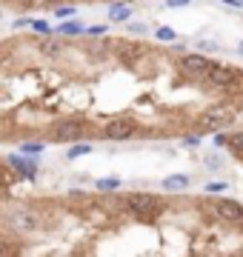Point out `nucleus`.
<instances>
[{"label":"nucleus","mask_w":243,"mask_h":257,"mask_svg":"<svg viewBox=\"0 0 243 257\" xmlns=\"http://www.w3.org/2000/svg\"><path fill=\"white\" fill-rule=\"evenodd\" d=\"M6 163H9L20 177H29V180H32V177L38 175V166L32 163V160H23V157H18V155H9V157H6Z\"/></svg>","instance_id":"8"},{"label":"nucleus","mask_w":243,"mask_h":257,"mask_svg":"<svg viewBox=\"0 0 243 257\" xmlns=\"http://www.w3.org/2000/svg\"><path fill=\"white\" fill-rule=\"evenodd\" d=\"M123 203H126V211H129L132 217L146 220V223H152L160 211L166 209V203L160 200L158 194H149V192H132V194H126Z\"/></svg>","instance_id":"1"},{"label":"nucleus","mask_w":243,"mask_h":257,"mask_svg":"<svg viewBox=\"0 0 243 257\" xmlns=\"http://www.w3.org/2000/svg\"><path fill=\"white\" fill-rule=\"evenodd\" d=\"M89 152H92L89 143H72V149H66V157L75 160V157H83V155H89Z\"/></svg>","instance_id":"12"},{"label":"nucleus","mask_w":243,"mask_h":257,"mask_svg":"<svg viewBox=\"0 0 243 257\" xmlns=\"http://www.w3.org/2000/svg\"><path fill=\"white\" fill-rule=\"evenodd\" d=\"M135 132H138V123L132 117H114L103 126V138L106 140H129V138H135Z\"/></svg>","instance_id":"5"},{"label":"nucleus","mask_w":243,"mask_h":257,"mask_svg":"<svg viewBox=\"0 0 243 257\" xmlns=\"http://www.w3.org/2000/svg\"><path fill=\"white\" fill-rule=\"evenodd\" d=\"M226 146L232 149L234 155H243V132H232V135H226Z\"/></svg>","instance_id":"11"},{"label":"nucleus","mask_w":243,"mask_h":257,"mask_svg":"<svg viewBox=\"0 0 243 257\" xmlns=\"http://www.w3.org/2000/svg\"><path fill=\"white\" fill-rule=\"evenodd\" d=\"M97 189H100V192H117V186H120V180H117V177H106V180H97Z\"/></svg>","instance_id":"15"},{"label":"nucleus","mask_w":243,"mask_h":257,"mask_svg":"<svg viewBox=\"0 0 243 257\" xmlns=\"http://www.w3.org/2000/svg\"><path fill=\"white\" fill-rule=\"evenodd\" d=\"M186 186H189L186 175H172V177L163 180V189H166V192H178V189H186Z\"/></svg>","instance_id":"10"},{"label":"nucleus","mask_w":243,"mask_h":257,"mask_svg":"<svg viewBox=\"0 0 243 257\" xmlns=\"http://www.w3.org/2000/svg\"><path fill=\"white\" fill-rule=\"evenodd\" d=\"M80 135H83V126L75 117L57 120L55 126L49 128V138L55 140V143H75V140H80Z\"/></svg>","instance_id":"4"},{"label":"nucleus","mask_w":243,"mask_h":257,"mask_svg":"<svg viewBox=\"0 0 243 257\" xmlns=\"http://www.w3.org/2000/svg\"><path fill=\"white\" fill-rule=\"evenodd\" d=\"M72 12H75V9H72V6H60V9L55 12V15H57V18H69Z\"/></svg>","instance_id":"23"},{"label":"nucleus","mask_w":243,"mask_h":257,"mask_svg":"<svg viewBox=\"0 0 243 257\" xmlns=\"http://www.w3.org/2000/svg\"><path fill=\"white\" fill-rule=\"evenodd\" d=\"M18 226L20 229H26V231H32V229H38V220H35V214L23 211V214H18Z\"/></svg>","instance_id":"13"},{"label":"nucleus","mask_w":243,"mask_h":257,"mask_svg":"<svg viewBox=\"0 0 243 257\" xmlns=\"http://www.w3.org/2000/svg\"><path fill=\"white\" fill-rule=\"evenodd\" d=\"M186 0H166V6H183Z\"/></svg>","instance_id":"27"},{"label":"nucleus","mask_w":243,"mask_h":257,"mask_svg":"<svg viewBox=\"0 0 243 257\" xmlns=\"http://www.w3.org/2000/svg\"><path fill=\"white\" fill-rule=\"evenodd\" d=\"M217 192H226V183H206V194H217Z\"/></svg>","instance_id":"20"},{"label":"nucleus","mask_w":243,"mask_h":257,"mask_svg":"<svg viewBox=\"0 0 243 257\" xmlns=\"http://www.w3.org/2000/svg\"><path fill=\"white\" fill-rule=\"evenodd\" d=\"M32 29H35V32H43V35H49V32H52L46 20H32Z\"/></svg>","instance_id":"19"},{"label":"nucleus","mask_w":243,"mask_h":257,"mask_svg":"<svg viewBox=\"0 0 243 257\" xmlns=\"http://www.w3.org/2000/svg\"><path fill=\"white\" fill-rule=\"evenodd\" d=\"M103 32H106V26H103V23H97V26H89V35H103Z\"/></svg>","instance_id":"24"},{"label":"nucleus","mask_w":243,"mask_h":257,"mask_svg":"<svg viewBox=\"0 0 243 257\" xmlns=\"http://www.w3.org/2000/svg\"><path fill=\"white\" fill-rule=\"evenodd\" d=\"M237 52H240V57H243V40H240V43H237Z\"/></svg>","instance_id":"28"},{"label":"nucleus","mask_w":243,"mask_h":257,"mask_svg":"<svg viewBox=\"0 0 243 257\" xmlns=\"http://www.w3.org/2000/svg\"><path fill=\"white\" fill-rule=\"evenodd\" d=\"M129 18H132V9L126 3H112L109 6V20L112 23H123V20H129Z\"/></svg>","instance_id":"9"},{"label":"nucleus","mask_w":243,"mask_h":257,"mask_svg":"<svg viewBox=\"0 0 243 257\" xmlns=\"http://www.w3.org/2000/svg\"><path fill=\"white\" fill-rule=\"evenodd\" d=\"M212 209L226 223H243V206L234 200H212Z\"/></svg>","instance_id":"7"},{"label":"nucleus","mask_w":243,"mask_h":257,"mask_svg":"<svg viewBox=\"0 0 243 257\" xmlns=\"http://www.w3.org/2000/svg\"><path fill=\"white\" fill-rule=\"evenodd\" d=\"M234 117H237V109L234 106H215V109L203 111L195 120V126H197V132H217V128L232 126Z\"/></svg>","instance_id":"2"},{"label":"nucleus","mask_w":243,"mask_h":257,"mask_svg":"<svg viewBox=\"0 0 243 257\" xmlns=\"http://www.w3.org/2000/svg\"><path fill=\"white\" fill-rule=\"evenodd\" d=\"M132 35H146V23H129Z\"/></svg>","instance_id":"21"},{"label":"nucleus","mask_w":243,"mask_h":257,"mask_svg":"<svg viewBox=\"0 0 243 257\" xmlns=\"http://www.w3.org/2000/svg\"><path fill=\"white\" fill-rule=\"evenodd\" d=\"M80 32H83L80 23H63V26H60V35H66V37H75V35H80Z\"/></svg>","instance_id":"16"},{"label":"nucleus","mask_w":243,"mask_h":257,"mask_svg":"<svg viewBox=\"0 0 243 257\" xmlns=\"http://www.w3.org/2000/svg\"><path fill=\"white\" fill-rule=\"evenodd\" d=\"M240 226H243V223H240Z\"/></svg>","instance_id":"30"},{"label":"nucleus","mask_w":243,"mask_h":257,"mask_svg":"<svg viewBox=\"0 0 243 257\" xmlns=\"http://www.w3.org/2000/svg\"><path fill=\"white\" fill-rule=\"evenodd\" d=\"M20 152H23V155H40V152H43V143H23Z\"/></svg>","instance_id":"17"},{"label":"nucleus","mask_w":243,"mask_h":257,"mask_svg":"<svg viewBox=\"0 0 243 257\" xmlns=\"http://www.w3.org/2000/svg\"><path fill=\"white\" fill-rule=\"evenodd\" d=\"M209 80H212V86L215 89H223V92H234L237 86H240V77L243 74L237 72V69H229V66H217L212 63V69H209V74H206Z\"/></svg>","instance_id":"3"},{"label":"nucleus","mask_w":243,"mask_h":257,"mask_svg":"<svg viewBox=\"0 0 243 257\" xmlns=\"http://www.w3.org/2000/svg\"><path fill=\"white\" fill-rule=\"evenodd\" d=\"M223 6H232V9H243V0H223Z\"/></svg>","instance_id":"26"},{"label":"nucleus","mask_w":243,"mask_h":257,"mask_svg":"<svg viewBox=\"0 0 243 257\" xmlns=\"http://www.w3.org/2000/svg\"><path fill=\"white\" fill-rule=\"evenodd\" d=\"M0 20H3V12H0Z\"/></svg>","instance_id":"29"},{"label":"nucleus","mask_w":243,"mask_h":257,"mask_svg":"<svg viewBox=\"0 0 243 257\" xmlns=\"http://www.w3.org/2000/svg\"><path fill=\"white\" fill-rule=\"evenodd\" d=\"M203 163L209 166V169H220V166H223V157H220V155H206Z\"/></svg>","instance_id":"18"},{"label":"nucleus","mask_w":243,"mask_h":257,"mask_svg":"<svg viewBox=\"0 0 243 257\" xmlns=\"http://www.w3.org/2000/svg\"><path fill=\"white\" fill-rule=\"evenodd\" d=\"M155 35H158V40H163V43H175V37H178V32H175L172 26H160L158 32H155Z\"/></svg>","instance_id":"14"},{"label":"nucleus","mask_w":243,"mask_h":257,"mask_svg":"<svg viewBox=\"0 0 243 257\" xmlns=\"http://www.w3.org/2000/svg\"><path fill=\"white\" fill-rule=\"evenodd\" d=\"M180 72L186 74V77H206L209 74V69H212V60L206 55H183L178 60Z\"/></svg>","instance_id":"6"},{"label":"nucleus","mask_w":243,"mask_h":257,"mask_svg":"<svg viewBox=\"0 0 243 257\" xmlns=\"http://www.w3.org/2000/svg\"><path fill=\"white\" fill-rule=\"evenodd\" d=\"M197 46H200V52H217V43H212V40H200Z\"/></svg>","instance_id":"22"},{"label":"nucleus","mask_w":243,"mask_h":257,"mask_svg":"<svg viewBox=\"0 0 243 257\" xmlns=\"http://www.w3.org/2000/svg\"><path fill=\"white\" fill-rule=\"evenodd\" d=\"M26 26H32V20H26V18H18V20H15V29H26Z\"/></svg>","instance_id":"25"}]
</instances>
